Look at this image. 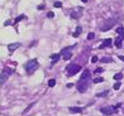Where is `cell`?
<instances>
[{
    "label": "cell",
    "instance_id": "1",
    "mask_svg": "<svg viewBox=\"0 0 124 116\" xmlns=\"http://www.w3.org/2000/svg\"><path fill=\"white\" fill-rule=\"evenodd\" d=\"M24 68H25V71H28L29 73H32L33 71H36V69L38 68V61H37V59L28 61V62L24 64Z\"/></svg>",
    "mask_w": 124,
    "mask_h": 116
},
{
    "label": "cell",
    "instance_id": "2",
    "mask_svg": "<svg viewBox=\"0 0 124 116\" xmlns=\"http://www.w3.org/2000/svg\"><path fill=\"white\" fill-rule=\"evenodd\" d=\"M66 71H67V76L71 77V76H74L76 73H78V71H81V67L78 64H74V63H71L69 64L66 67Z\"/></svg>",
    "mask_w": 124,
    "mask_h": 116
},
{
    "label": "cell",
    "instance_id": "3",
    "mask_svg": "<svg viewBox=\"0 0 124 116\" xmlns=\"http://www.w3.org/2000/svg\"><path fill=\"white\" fill-rule=\"evenodd\" d=\"M115 23H116V20L113 19V18H111V19H108V20H105L104 24L100 27V30H101V32H108V30H110L115 25Z\"/></svg>",
    "mask_w": 124,
    "mask_h": 116
},
{
    "label": "cell",
    "instance_id": "4",
    "mask_svg": "<svg viewBox=\"0 0 124 116\" xmlns=\"http://www.w3.org/2000/svg\"><path fill=\"white\" fill-rule=\"evenodd\" d=\"M118 110V106H113V105H109V106H104L100 109V112L103 115H113L115 114Z\"/></svg>",
    "mask_w": 124,
    "mask_h": 116
},
{
    "label": "cell",
    "instance_id": "5",
    "mask_svg": "<svg viewBox=\"0 0 124 116\" xmlns=\"http://www.w3.org/2000/svg\"><path fill=\"white\" fill-rule=\"evenodd\" d=\"M77 91L78 92H81V93H84L86 90H87V87H89V81H85V80H80L77 82Z\"/></svg>",
    "mask_w": 124,
    "mask_h": 116
},
{
    "label": "cell",
    "instance_id": "6",
    "mask_svg": "<svg viewBox=\"0 0 124 116\" xmlns=\"http://www.w3.org/2000/svg\"><path fill=\"white\" fill-rule=\"evenodd\" d=\"M72 48H74V47H67V48H63V49L61 51L60 54H61V57L63 58L65 61H69V59L72 57V52H71Z\"/></svg>",
    "mask_w": 124,
    "mask_h": 116
},
{
    "label": "cell",
    "instance_id": "7",
    "mask_svg": "<svg viewBox=\"0 0 124 116\" xmlns=\"http://www.w3.org/2000/svg\"><path fill=\"white\" fill-rule=\"evenodd\" d=\"M12 73H13V71L10 69V68H4V69H3V72H1V76H0V83L3 85L4 82L8 80V77L12 75Z\"/></svg>",
    "mask_w": 124,
    "mask_h": 116
},
{
    "label": "cell",
    "instance_id": "8",
    "mask_svg": "<svg viewBox=\"0 0 124 116\" xmlns=\"http://www.w3.org/2000/svg\"><path fill=\"white\" fill-rule=\"evenodd\" d=\"M82 14H84V9H82L81 7H77V8L74 10V12L71 13V16H72L74 19H78Z\"/></svg>",
    "mask_w": 124,
    "mask_h": 116
},
{
    "label": "cell",
    "instance_id": "9",
    "mask_svg": "<svg viewBox=\"0 0 124 116\" xmlns=\"http://www.w3.org/2000/svg\"><path fill=\"white\" fill-rule=\"evenodd\" d=\"M90 78H91V75H90V71L89 69H85L81 75V78L80 80H85V81H90Z\"/></svg>",
    "mask_w": 124,
    "mask_h": 116
},
{
    "label": "cell",
    "instance_id": "10",
    "mask_svg": "<svg viewBox=\"0 0 124 116\" xmlns=\"http://www.w3.org/2000/svg\"><path fill=\"white\" fill-rule=\"evenodd\" d=\"M111 43H113L111 39H105V41L99 46V48H100V49H103V48H106V47H110V46H111Z\"/></svg>",
    "mask_w": 124,
    "mask_h": 116
},
{
    "label": "cell",
    "instance_id": "11",
    "mask_svg": "<svg viewBox=\"0 0 124 116\" xmlns=\"http://www.w3.org/2000/svg\"><path fill=\"white\" fill-rule=\"evenodd\" d=\"M19 47H20V43H13V44H9L8 46V49H9V52H13L15 49H18Z\"/></svg>",
    "mask_w": 124,
    "mask_h": 116
},
{
    "label": "cell",
    "instance_id": "12",
    "mask_svg": "<svg viewBox=\"0 0 124 116\" xmlns=\"http://www.w3.org/2000/svg\"><path fill=\"white\" fill-rule=\"evenodd\" d=\"M69 111L72 112V114H78V112H82L84 109H82V107H70Z\"/></svg>",
    "mask_w": 124,
    "mask_h": 116
},
{
    "label": "cell",
    "instance_id": "13",
    "mask_svg": "<svg viewBox=\"0 0 124 116\" xmlns=\"http://www.w3.org/2000/svg\"><path fill=\"white\" fill-rule=\"evenodd\" d=\"M123 39H124V35H119V37H118L116 38V39H115V46L118 47V48H120L122 47V42H123Z\"/></svg>",
    "mask_w": 124,
    "mask_h": 116
},
{
    "label": "cell",
    "instance_id": "14",
    "mask_svg": "<svg viewBox=\"0 0 124 116\" xmlns=\"http://www.w3.org/2000/svg\"><path fill=\"white\" fill-rule=\"evenodd\" d=\"M60 57H61V54H60V53H54V54H52V56H51V59H52V64L56 63V62H58Z\"/></svg>",
    "mask_w": 124,
    "mask_h": 116
},
{
    "label": "cell",
    "instance_id": "15",
    "mask_svg": "<svg viewBox=\"0 0 124 116\" xmlns=\"http://www.w3.org/2000/svg\"><path fill=\"white\" fill-rule=\"evenodd\" d=\"M81 33H82V28H81L80 25H78V27H76V30H75V33H74V34H72V35H74L75 38H77L78 35L81 34Z\"/></svg>",
    "mask_w": 124,
    "mask_h": 116
},
{
    "label": "cell",
    "instance_id": "16",
    "mask_svg": "<svg viewBox=\"0 0 124 116\" xmlns=\"http://www.w3.org/2000/svg\"><path fill=\"white\" fill-rule=\"evenodd\" d=\"M25 18H27V16H25L24 14H22V15H19L18 18H16V19L14 20V24H16V23H19L20 20H23V19H25Z\"/></svg>",
    "mask_w": 124,
    "mask_h": 116
},
{
    "label": "cell",
    "instance_id": "17",
    "mask_svg": "<svg viewBox=\"0 0 124 116\" xmlns=\"http://www.w3.org/2000/svg\"><path fill=\"white\" fill-rule=\"evenodd\" d=\"M111 61L113 59L110 57H103V58H101V62H103V63H110Z\"/></svg>",
    "mask_w": 124,
    "mask_h": 116
},
{
    "label": "cell",
    "instance_id": "18",
    "mask_svg": "<svg viewBox=\"0 0 124 116\" xmlns=\"http://www.w3.org/2000/svg\"><path fill=\"white\" fill-rule=\"evenodd\" d=\"M122 78H123V75H122V73H115V75H114V80H115L116 82L120 81Z\"/></svg>",
    "mask_w": 124,
    "mask_h": 116
},
{
    "label": "cell",
    "instance_id": "19",
    "mask_svg": "<svg viewBox=\"0 0 124 116\" xmlns=\"http://www.w3.org/2000/svg\"><path fill=\"white\" fill-rule=\"evenodd\" d=\"M54 85H56V80L54 78L48 80V87H54Z\"/></svg>",
    "mask_w": 124,
    "mask_h": 116
},
{
    "label": "cell",
    "instance_id": "20",
    "mask_svg": "<svg viewBox=\"0 0 124 116\" xmlns=\"http://www.w3.org/2000/svg\"><path fill=\"white\" fill-rule=\"evenodd\" d=\"M120 87H122V82L120 81H118V82H115V83H114V90H119Z\"/></svg>",
    "mask_w": 124,
    "mask_h": 116
},
{
    "label": "cell",
    "instance_id": "21",
    "mask_svg": "<svg viewBox=\"0 0 124 116\" xmlns=\"http://www.w3.org/2000/svg\"><path fill=\"white\" fill-rule=\"evenodd\" d=\"M109 93V91H104V92H100V93H98L96 95V97H104V96H106Z\"/></svg>",
    "mask_w": 124,
    "mask_h": 116
},
{
    "label": "cell",
    "instance_id": "22",
    "mask_svg": "<svg viewBox=\"0 0 124 116\" xmlns=\"http://www.w3.org/2000/svg\"><path fill=\"white\" fill-rule=\"evenodd\" d=\"M104 78L103 77H98V78H94V83H100V82H103Z\"/></svg>",
    "mask_w": 124,
    "mask_h": 116
},
{
    "label": "cell",
    "instance_id": "23",
    "mask_svg": "<svg viewBox=\"0 0 124 116\" xmlns=\"http://www.w3.org/2000/svg\"><path fill=\"white\" fill-rule=\"evenodd\" d=\"M116 33H118L119 35H124V29L122 28V27H119V28L116 29Z\"/></svg>",
    "mask_w": 124,
    "mask_h": 116
},
{
    "label": "cell",
    "instance_id": "24",
    "mask_svg": "<svg viewBox=\"0 0 124 116\" xmlns=\"http://www.w3.org/2000/svg\"><path fill=\"white\" fill-rule=\"evenodd\" d=\"M94 38H95V34H94V33H89V34H87V39H89V41L94 39Z\"/></svg>",
    "mask_w": 124,
    "mask_h": 116
},
{
    "label": "cell",
    "instance_id": "25",
    "mask_svg": "<svg viewBox=\"0 0 124 116\" xmlns=\"http://www.w3.org/2000/svg\"><path fill=\"white\" fill-rule=\"evenodd\" d=\"M94 72H95V73H98V75H100L101 72H103V68H100V67H98L94 71Z\"/></svg>",
    "mask_w": 124,
    "mask_h": 116
},
{
    "label": "cell",
    "instance_id": "26",
    "mask_svg": "<svg viewBox=\"0 0 124 116\" xmlns=\"http://www.w3.org/2000/svg\"><path fill=\"white\" fill-rule=\"evenodd\" d=\"M62 7V3L61 1H56L54 3V8H61Z\"/></svg>",
    "mask_w": 124,
    "mask_h": 116
},
{
    "label": "cell",
    "instance_id": "27",
    "mask_svg": "<svg viewBox=\"0 0 124 116\" xmlns=\"http://www.w3.org/2000/svg\"><path fill=\"white\" fill-rule=\"evenodd\" d=\"M53 16H54V13H53V12H49V13L47 14V18H53Z\"/></svg>",
    "mask_w": 124,
    "mask_h": 116
},
{
    "label": "cell",
    "instance_id": "28",
    "mask_svg": "<svg viewBox=\"0 0 124 116\" xmlns=\"http://www.w3.org/2000/svg\"><path fill=\"white\" fill-rule=\"evenodd\" d=\"M91 62H93V63L98 62V57H96V56H93V57H91Z\"/></svg>",
    "mask_w": 124,
    "mask_h": 116
},
{
    "label": "cell",
    "instance_id": "29",
    "mask_svg": "<svg viewBox=\"0 0 124 116\" xmlns=\"http://www.w3.org/2000/svg\"><path fill=\"white\" fill-rule=\"evenodd\" d=\"M38 9H39V10H42V9H44V4H41V5H39V7H38Z\"/></svg>",
    "mask_w": 124,
    "mask_h": 116
},
{
    "label": "cell",
    "instance_id": "30",
    "mask_svg": "<svg viewBox=\"0 0 124 116\" xmlns=\"http://www.w3.org/2000/svg\"><path fill=\"white\" fill-rule=\"evenodd\" d=\"M119 59H120V61H123V62H124V56H119Z\"/></svg>",
    "mask_w": 124,
    "mask_h": 116
},
{
    "label": "cell",
    "instance_id": "31",
    "mask_svg": "<svg viewBox=\"0 0 124 116\" xmlns=\"http://www.w3.org/2000/svg\"><path fill=\"white\" fill-rule=\"evenodd\" d=\"M81 1H82V3H87V1H89V0H81Z\"/></svg>",
    "mask_w": 124,
    "mask_h": 116
},
{
    "label": "cell",
    "instance_id": "32",
    "mask_svg": "<svg viewBox=\"0 0 124 116\" xmlns=\"http://www.w3.org/2000/svg\"><path fill=\"white\" fill-rule=\"evenodd\" d=\"M123 114H124V109H123Z\"/></svg>",
    "mask_w": 124,
    "mask_h": 116
}]
</instances>
